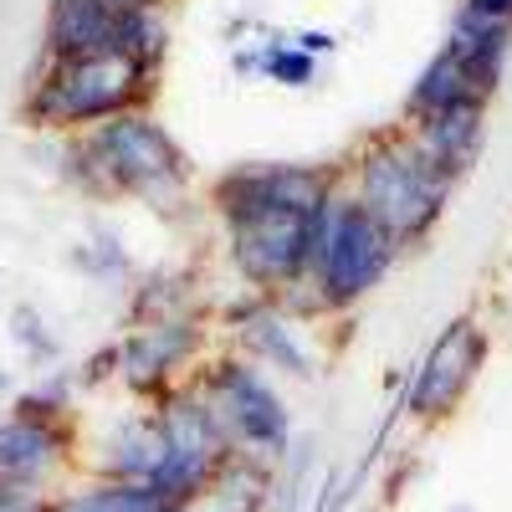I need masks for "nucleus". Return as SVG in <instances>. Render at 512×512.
Here are the masks:
<instances>
[{"label": "nucleus", "mask_w": 512, "mask_h": 512, "mask_svg": "<svg viewBox=\"0 0 512 512\" xmlns=\"http://www.w3.org/2000/svg\"><path fill=\"white\" fill-rule=\"evenodd\" d=\"M149 72L128 57H88V62H52V72L36 82L26 113L47 128H82V123H108L134 113L144 98Z\"/></svg>", "instance_id": "obj_2"}, {"label": "nucleus", "mask_w": 512, "mask_h": 512, "mask_svg": "<svg viewBox=\"0 0 512 512\" xmlns=\"http://www.w3.org/2000/svg\"><path fill=\"white\" fill-rule=\"evenodd\" d=\"M82 159H88V175L103 190H128L154 205H164L169 190H180V180H185V159H180L175 139L159 123H149L144 113H123V118L98 123L82 139Z\"/></svg>", "instance_id": "obj_3"}, {"label": "nucleus", "mask_w": 512, "mask_h": 512, "mask_svg": "<svg viewBox=\"0 0 512 512\" xmlns=\"http://www.w3.org/2000/svg\"><path fill=\"white\" fill-rule=\"evenodd\" d=\"M246 344H251V354L262 359V364H277V369H287V374H297V379H313V364H308V354H303V344L292 338V323L282 318V313H272V308H256V313H246Z\"/></svg>", "instance_id": "obj_18"}, {"label": "nucleus", "mask_w": 512, "mask_h": 512, "mask_svg": "<svg viewBox=\"0 0 512 512\" xmlns=\"http://www.w3.org/2000/svg\"><path fill=\"white\" fill-rule=\"evenodd\" d=\"M0 512H57V502L41 492H0Z\"/></svg>", "instance_id": "obj_21"}, {"label": "nucleus", "mask_w": 512, "mask_h": 512, "mask_svg": "<svg viewBox=\"0 0 512 512\" xmlns=\"http://www.w3.org/2000/svg\"><path fill=\"white\" fill-rule=\"evenodd\" d=\"M98 6H108L113 16H134V11H154V0H98Z\"/></svg>", "instance_id": "obj_24"}, {"label": "nucleus", "mask_w": 512, "mask_h": 512, "mask_svg": "<svg viewBox=\"0 0 512 512\" xmlns=\"http://www.w3.org/2000/svg\"><path fill=\"white\" fill-rule=\"evenodd\" d=\"M190 349H195V328L164 318V323L139 328L134 338H128V344L118 349V364H123V379L134 384V390H159Z\"/></svg>", "instance_id": "obj_13"}, {"label": "nucleus", "mask_w": 512, "mask_h": 512, "mask_svg": "<svg viewBox=\"0 0 512 512\" xmlns=\"http://www.w3.org/2000/svg\"><path fill=\"white\" fill-rule=\"evenodd\" d=\"M11 390V374H0V395H6Z\"/></svg>", "instance_id": "obj_26"}, {"label": "nucleus", "mask_w": 512, "mask_h": 512, "mask_svg": "<svg viewBox=\"0 0 512 512\" xmlns=\"http://www.w3.org/2000/svg\"><path fill=\"white\" fill-rule=\"evenodd\" d=\"M482 6H492V11H507V16H512V0H482Z\"/></svg>", "instance_id": "obj_25"}, {"label": "nucleus", "mask_w": 512, "mask_h": 512, "mask_svg": "<svg viewBox=\"0 0 512 512\" xmlns=\"http://www.w3.org/2000/svg\"><path fill=\"white\" fill-rule=\"evenodd\" d=\"M36 328H41V323H36V313H31V308H16V338H21V344H26L31 354H47V359H52V354H57V344H52L47 333H36Z\"/></svg>", "instance_id": "obj_20"}, {"label": "nucleus", "mask_w": 512, "mask_h": 512, "mask_svg": "<svg viewBox=\"0 0 512 512\" xmlns=\"http://www.w3.org/2000/svg\"><path fill=\"white\" fill-rule=\"evenodd\" d=\"M267 502H272V466L251 456H231L210 477V487L190 497L180 512H267Z\"/></svg>", "instance_id": "obj_14"}, {"label": "nucleus", "mask_w": 512, "mask_h": 512, "mask_svg": "<svg viewBox=\"0 0 512 512\" xmlns=\"http://www.w3.org/2000/svg\"><path fill=\"white\" fill-rule=\"evenodd\" d=\"M466 103H487V93L477 88V77L461 67L456 52H436L431 67H425L415 77V88H410V108L420 118H441L451 108H466Z\"/></svg>", "instance_id": "obj_16"}, {"label": "nucleus", "mask_w": 512, "mask_h": 512, "mask_svg": "<svg viewBox=\"0 0 512 512\" xmlns=\"http://www.w3.org/2000/svg\"><path fill=\"white\" fill-rule=\"evenodd\" d=\"M446 195H451V175L420 149V139H390L369 149L359 164V205L395 241L431 231Z\"/></svg>", "instance_id": "obj_1"}, {"label": "nucleus", "mask_w": 512, "mask_h": 512, "mask_svg": "<svg viewBox=\"0 0 512 512\" xmlns=\"http://www.w3.org/2000/svg\"><path fill=\"white\" fill-rule=\"evenodd\" d=\"M313 512H344V482L328 477L323 492H318V502H313Z\"/></svg>", "instance_id": "obj_22"}, {"label": "nucleus", "mask_w": 512, "mask_h": 512, "mask_svg": "<svg viewBox=\"0 0 512 512\" xmlns=\"http://www.w3.org/2000/svg\"><path fill=\"white\" fill-rule=\"evenodd\" d=\"M57 512H180L164 492H154L149 482H93L82 492L57 497Z\"/></svg>", "instance_id": "obj_17"}, {"label": "nucleus", "mask_w": 512, "mask_h": 512, "mask_svg": "<svg viewBox=\"0 0 512 512\" xmlns=\"http://www.w3.org/2000/svg\"><path fill=\"white\" fill-rule=\"evenodd\" d=\"M195 395L205 400L210 415H216L221 436L231 441L236 456L267 461V466L277 456H287V446H292V415H287L282 395L272 390V379L256 364L231 359L221 369H210Z\"/></svg>", "instance_id": "obj_4"}, {"label": "nucleus", "mask_w": 512, "mask_h": 512, "mask_svg": "<svg viewBox=\"0 0 512 512\" xmlns=\"http://www.w3.org/2000/svg\"><path fill=\"white\" fill-rule=\"evenodd\" d=\"M507 41H512V16L507 11H492V6H482V0H461L446 52L461 57V67L477 77L482 93H492V82L507 62Z\"/></svg>", "instance_id": "obj_12"}, {"label": "nucleus", "mask_w": 512, "mask_h": 512, "mask_svg": "<svg viewBox=\"0 0 512 512\" xmlns=\"http://www.w3.org/2000/svg\"><path fill=\"white\" fill-rule=\"evenodd\" d=\"M415 139L456 180L461 169H472V159L482 149V103H466V108H451L441 118H425Z\"/></svg>", "instance_id": "obj_15"}, {"label": "nucleus", "mask_w": 512, "mask_h": 512, "mask_svg": "<svg viewBox=\"0 0 512 512\" xmlns=\"http://www.w3.org/2000/svg\"><path fill=\"white\" fill-rule=\"evenodd\" d=\"M395 256V236L384 231L359 200H333L323 210L318 246H313V287L323 308H344L364 297Z\"/></svg>", "instance_id": "obj_5"}, {"label": "nucleus", "mask_w": 512, "mask_h": 512, "mask_svg": "<svg viewBox=\"0 0 512 512\" xmlns=\"http://www.w3.org/2000/svg\"><path fill=\"white\" fill-rule=\"evenodd\" d=\"M451 512H466V507H451Z\"/></svg>", "instance_id": "obj_27"}, {"label": "nucleus", "mask_w": 512, "mask_h": 512, "mask_svg": "<svg viewBox=\"0 0 512 512\" xmlns=\"http://www.w3.org/2000/svg\"><path fill=\"white\" fill-rule=\"evenodd\" d=\"M323 210H262V216L236 221L231 226L236 267L262 287H297V277L313 272V246H318Z\"/></svg>", "instance_id": "obj_7"}, {"label": "nucleus", "mask_w": 512, "mask_h": 512, "mask_svg": "<svg viewBox=\"0 0 512 512\" xmlns=\"http://www.w3.org/2000/svg\"><path fill=\"white\" fill-rule=\"evenodd\" d=\"M292 41H297V47H303V52H313V57L333 52V36H323V31H297Z\"/></svg>", "instance_id": "obj_23"}, {"label": "nucleus", "mask_w": 512, "mask_h": 512, "mask_svg": "<svg viewBox=\"0 0 512 512\" xmlns=\"http://www.w3.org/2000/svg\"><path fill=\"white\" fill-rule=\"evenodd\" d=\"M118 41H123V16H113L108 6H98V0H52V21H47L52 62L113 57Z\"/></svg>", "instance_id": "obj_11"}, {"label": "nucleus", "mask_w": 512, "mask_h": 512, "mask_svg": "<svg viewBox=\"0 0 512 512\" xmlns=\"http://www.w3.org/2000/svg\"><path fill=\"white\" fill-rule=\"evenodd\" d=\"M482 359H487V338H482V328L477 323H451L436 344H431V354L420 359V369L410 374V390H405V410H415L420 420H441V415H451L461 400H466V390H472V379H477V369H482Z\"/></svg>", "instance_id": "obj_8"}, {"label": "nucleus", "mask_w": 512, "mask_h": 512, "mask_svg": "<svg viewBox=\"0 0 512 512\" xmlns=\"http://www.w3.org/2000/svg\"><path fill=\"white\" fill-rule=\"evenodd\" d=\"M67 461V436L57 420L36 415H11L0 420V492H41L52 497V477Z\"/></svg>", "instance_id": "obj_10"}, {"label": "nucleus", "mask_w": 512, "mask_h": 512, "mask_svg": "<svg viewBox=\"0 0 512 512\" xmlns=\"http://www.w3.org/2000/svg\"><path fill=\"white\" fill-rule=\"evenodd\" d=\"M159 436H164V456H159V472H154V492H164L175 507H185L190 497H200L210 487V477L236 456L231 441L221 436L216 415L205 410V400L190 395H169L159 410Z\"/></svg>", "instance_id": "obj_6"}, {"label": "nucleus", "mask_w": 512, "mask_h": 512, "mask_svg": "<svg viewBox=\"0 0 512 512\" xmlns=\"http://www.w3.org/2000/svg\"><path fill=\"white\" fill-rule=\"evenodd\" d=\"M241 67L267 72L272 82H287V88H308V82L318 77V57L303 52L297 41H272V47H262L256 57H241Z\"/></svg>", "instance_id": "obj_19"}, {"label": "nucleus", "mask_w": 512, "mask_h": 512, "mask_svg": "<svg viewBox=\"0 0 512 512\" xmlns=\"http://www.w3.org/2000/svg\"><path fill=\"white\" fill-rule=\"evenodd\" d=\"M216 205L226 226L262 216V210H323L328 205V180L303 164H246L216 185Z\"/></svg>", "instance_id": "obj_9"}]
</instances>
